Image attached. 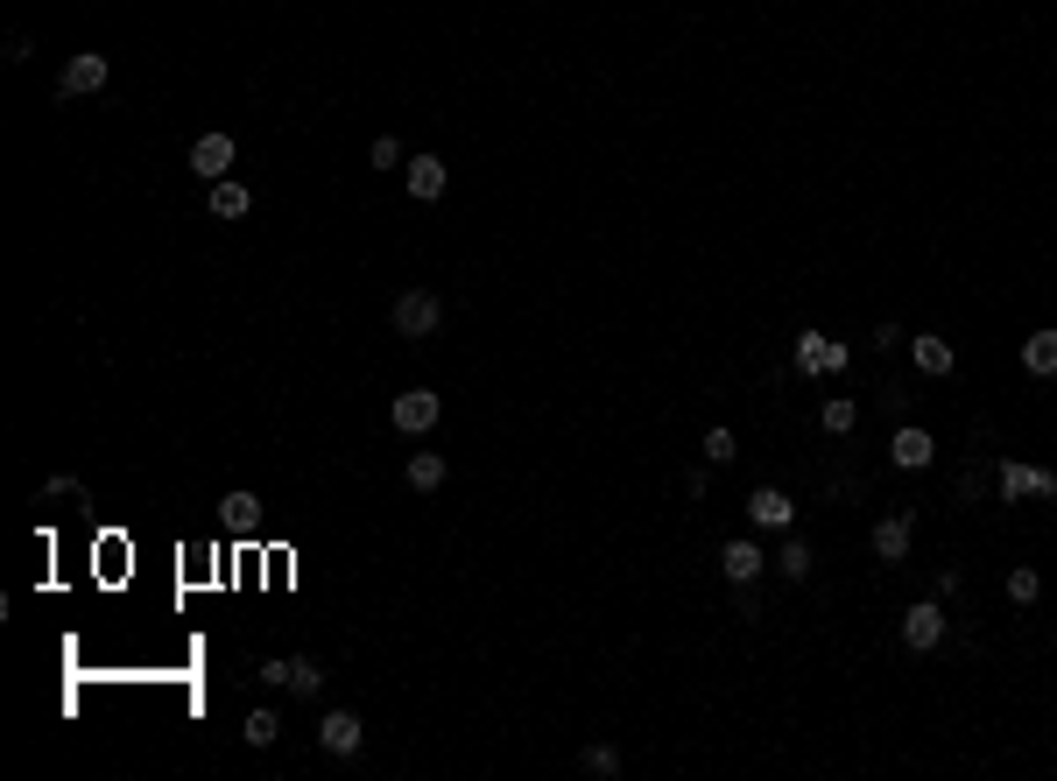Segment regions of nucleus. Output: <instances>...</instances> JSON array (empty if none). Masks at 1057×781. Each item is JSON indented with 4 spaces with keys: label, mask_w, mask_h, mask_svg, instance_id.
<instances>
[{
    "label": "nucleus",
    "mask_w": 1057,
    "mask_h": 781,
    "mask_svg": "<svg viewBox=\"0 0 1057 781\" xmlns=\"http://www.w3.org/2000/svg\"><path fill=\"white\" fill-rule=\"evenodd\" d=\"M275 732H282V726H275V711H255V718L241 726V740H247V746H275Z\"/></svg>",
    "instance_id": "obj_22"
},
{
    "label": "nucleus",
    "mask_w": 1057,
    "mask_h": 781,
    "mask_svg": "<svg viewBox=\"0 0 1057 781\" xmlns=\"http://www.w3.org/2000/svg\"><path fill=\"white\" fill-rule=\"evenodd\" d=\"M438 324H444V303L430 289H402L395 296V332L402 338H438Z\"/></svg>",
    "instance_id": "obj_1"
},
{
    "label": "nucleus",
    "mask_w": 1057,
    "mask_h": 781,
    "mask_svg": "<svg viewBox=\"0 0 1057 781\" xmlns=\"http://www.w3.org/2000/svg\"><path fill=\"white\" fill-rule=\"evenodd\" d=\"M762 549H754V543H726L720 549V570H726V578H734V584H754V578H762Z\"/></svg>",
    "instance_id": "obj_13"
},
{
    "label": "nucleus",
    "mask_w": 1057,
    "mask_h": 781,
    "mask_svg": "<svg viewBox=\"0 0 1057 781\" xmlns=\"http://www.w3.org/2000/svg\"><path fill=\"white\" fill-rule=\"evenodd\" d=\"M818 423H825V437H846V430L860 423V409H853V401H846V395H832L825 409H818Z\"/></svg>",
    "instance_id": "obj_19"
},
{
    "label": "nucleus",
    "mask_w": 1057,
    "mask_h": 781,
    "mask_svg": "<svg viewBox=\"0 0 1057 781\" xmlns=\"http://www.w3.org/2000/svg\"><path fill=\"white\" fill-rule=\"evenodd\" d=\"M1057 479L1036 472V464H1001V500H1050Z\"/></svg>",
    "instance_id": "obj_9"
},
{
    "label": "nucleus",
    "mask_w": 1057,
    "mask_h": 781,
    "mask_svg": "<svg viewBox=\"0 0 1057 781\" xmlns=\"http://www.w3.org/2000/svg\"><path fill=\"white\" fill-rule=\"evenodd\" d=\"M910 359H917V373H951V367H959V352H951V345L945 338H910Z\"/></svg>",
    "instance_id": "obj_15"
},
{
    "label": "nucleus",
    "mask_w": 1057,
    "mask_h": 781,
    "mask_svg": "<svg viewBox=\"0 0 1057 781\" xmlns=\"http://www.w3.org/2000/svg\"><path fill=\"white\" fill-rule=\"evenodd\" d=\"M219 515H226V529H233V535H255V529H261V500H255L247 486H241V493H226V500H219Z\"/></svg>",
    "instance_id": "obj_14"
},
{
    "label": "nucleus",
    "mask_w": 1057,
    "mask_h": 781,
    "mask_svg": "<svg viewBox=\"0 0 1057 781\" xmlns=\"http://www.w3.org/2000/svg\"><path fill=\"white\" fill-rule=\"evenodd\" d=\"M748 521H754V529H790V521H797V500H790V493H783V486H754L748 493Z\"/></svg>",
    "instance_id": "obj_6"
},
{
    "label": "nucleus",
    "mask_w": 1057,
    "mask_h": 781,
    "mask_svg": "<svg viewBox=\"0 0 1057 781\" xmlns=\"http://www.w3.org/2000/svg\"><path fill=\"white\" fill-rule=\"evenodd\" d=\"M409 486L416 493H438L444 486V458H438V450H416V458H409Z\"/></svg>",
    "instance_id": "obj_18"
},
{
    "label": "nucleus",
    "mask_w": 1057,
    "mask_h": 781,
    "mask_svg": "<svg viewBox=\"0 0 1057 781\" xmlns=\"http://www.w3.org/2000/svg\"><path fill=\"white\" fill-rule=\"evenodd\" d=\"M888 458L902 464V472H924V464L937 458V444H931V430H896L888 437Z\"/></svg>",
    "instance_id": "obj_10"
},
{
    "label": "nucleus",
    "mask_w": 1057,
    "mask_h": 781,
    "mask_svg": "<svg viewBox=\"0 0 1057 781\" xmlns=\"http://www.w3.org/2000/svg\"><path fill=\"white\" fill-rule=\"evenodd\" d=\"M113 78V57H99V50H78L64 64V78H57V92L64 99H85V92H99V85Z\"/></svg>",
    "instance_id": "obj_4"
},
{
    "label": "nucleus",
    "mask_w": 1057,
    "mask_h": 781,
    "mask_svg": "<svg viewBox=\"0 0 1057 781\" xmlns=\"http://www.w3.org/2000/svg\"><path fill=\"white\" fill-rule=\"evenodd\" d=\"M1036 592H1044V578H1036L1030 563H1022V570H1008V598H1016V606H1030Z\"/></svg>",
    "instance_id": "obj_23"
},
{
    "label": "nucleus",
    "mask_w": 1057,
    "mask_h": 781,
    "mask_svg": "<svg viewBox=\"0 0 1057 781\" xmlns=\"http://www.w3.org/2000/svg\"><path fill=\"white\" fill-rule=\"evenodd\" d=\"M290 690H296V697H318V690H324V669L310 662V655H296V662H290Z\"/></svg>",
    "instance_id": "obj_20"
},
{
    "label": "nucleus",
    "mask_w": 1057,
    "mask_h": 781,
    "mask_svg": "<svg viewBox=\"0 0 1057 781\" xmlns=\"http://www.w3.org/2000/svg\"><path fill=\"white\" fill-rule=\"evenodd\" d=\"M797 373H846V345L825 332H797Z\"/></svg>",
    "instance_id": "obj_5"
},
{
    "label": "nucleus",
    "mask_w": 1057,
    "mask_h": 781,
    "mask_svg": "<svg viewBox=\"0 0 1057 781\" xmlns=\"http://www.w3.org/2000/svg\"><path fill=\"white\" fill-rule=\"evenodd\" d=\"M233 156H241V148H233V134H198V141H190V170H198L205 184H219V176L233 170Z\"/></svg>",
    "instance_id": "obj_7"
},
{
    "label": "nucleus",
    "mask_w": 1057,
    "mask_h": 781,
    "mask_svg": "<svg viewBox=\"0 0 1057 781\" xmlns=\"http://www.w3.org/2000/svg\"><path fill=\"white\" fill-rule=\"evenodd\" d=\"M910 515H888V521H874V557H882V563H902V557H910Z\"/></svg>",
    "instance_id": "obj_11"
},
{
    "label": "nucleus",
    "mask_w": 1057,
    "mask_h": 781,
    "mask_svg": "<svg viewBox=\"0 0 1057 781\" xmlns=\"http://www.w3.org/2000/svg\"><path fill=\"white\" fill-rule=\"evenodd\" d=\"M698 450H705L712 464H734V458H740V450H734V430H726V423H720V430H705V444H698Z\"/></svg>",
    "instance_id": "obj_21"
},
{
    "label": "nucleus",
    "mask_w": 1057,
    "mask_h": 781,
    "mask_svg": "<svg viewBox=\"0 0 1057 781\" xmlns=\"http://www.w3.org/2000/svg\"><path fill=\"white\" fill-rule=\"evenodd\" d=\"M444 184H452V170H444L438 156H416V162H409V198L430 204V198H444Z\"/></svg>",
    "instance_id": "obj_12"
},
{
    "label": "nucleus",
    "mask_w": 1057,
    "mask_h": 781,
    "mask_svg": "<svg viewBox=\"0 0 1057 781\" xmlns=\"http://www.w3.org/2000/svg\"><path fill=\"white\" fill-rule=\"evenodd\" d=\"M902 641H910V648H937V641H945V606H937V598H917V606L902 612Z\"/></svg>",
    "instance_id": "obj_8"
},
{
    "label": "nucleus",
    "mask_w": 1057,
    "mask_h": 781,
    "mask_svg": "<svg viewBox=\"0 0 1057 781\" xmlns=\"http://www.w3.org/2000/svg\"><path fill=\"white\" fill-rule=\"evenodd\" d=\"M247 204H255V198H247V184H233V176H219V184H212V219H247Z\"/></svg>",
    "instance_id": "obj_17"
},
{
    "label": "nucleus",
    "mask_w": 1057,
    "mask_h": 781,
    "mask_svg": "<svg viewBox=\"0 0 1057 781\" xmlns=\"http://www.w3.org/2000/svg\"><path fill=\"white\" fill-rule=\"evenodd\" d=\"M1022 367H1030L1036 381H1050V373H1057V332H1030V338H1022Z\"/></svg>",
    "instance_id": "obj_16"
},
{
    "label": "nucleus",
    "mask_w": 1057,
    "mask_h": 781,
    "mask_svg": "<svg viewBox=\"0 0 1057 781\" xmlns=\"http://www.w3.org/2000/svg\"><path fill=\"white\" fill-rule=\"evenodd\" d=\"M776 570H783V578H811V549H803V543H783V557H776Z\"/></svg>",
    "instance_id": "obj_24"
},
{
    "label": "nucleus",
    "mask_w": 1057,
    "mask_h": 781,
    "mask_svg": "<svg viewBox=\"0 0 1057 781\" xmlns=\"http://www.w3.org/2000/svg\"><path fill=\"white\" fill-rule=\"evenodd\" d=\"M360 740H367L360 711H324V718H318V754H332V760H353V754H360Z\"/></svg>",
    "instance_id": "obj_3"
},
{
    "label": "nucleus",
    "mask_w": 1057,
    "mask_h": 781,
    "mask_svg": "<svg viewBox=\"0 0 1057 781\" xmlns=\"http://www.w3.org/2000/svg\"><path fill=\"white\" fill-rule=\"evenodd\" d=\"M438 387H402L395 395V409H389V423L402 430V437H423V430H438Z\"/></svg>",
    "instance_id": "obj_2"
},
{
    "label": "nucleus",
    "mask_w": 1057,
    "mask_h": 781,
    "mask_svg": "<svg viewBox=\"0 0 1057 781\" xmlns=\"http://www.w3.org/2000/svg\"><path fill=\"white\" fill-rule=\"evenodd\" d=\"M367 156H374V170H395V162H402V141H395V134H381Z\"/></svg>",
    "instance_id": "obj_26"
},
{
    "label": "nucleus",
    "mask_w": 1057,
    "mask_h": 781,
    "mask_svg": "<svg viewBox=\"0 0 1057 781\" xmlns=\"http://www.w3.org/2000/svg\"><path fill=\"white\" fill-rule=\"evenodd\" d=\"M578 768H586V774H620V754H614V746H586Z\"/></svg>",
    "instance_id": "obj_25"
}]
</instances>
